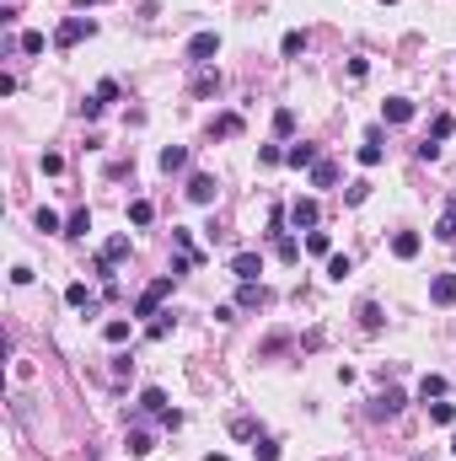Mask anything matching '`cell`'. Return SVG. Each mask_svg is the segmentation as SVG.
I'll return each instance as SVG.
<instances>
[{
  "mask_svg": "<svg viewBox=\"0 0 456 461\" xmlns=\"http://www.w3.org/2000/svg\"><path fill=\"white\" fill-rule=\"evenodd\" d=\"M381 322H386V316H381V306H376V301H360V328H365V333H376Z\"/></svg>",
  "mask_w": 456,
  "mask_h": 461,
  "instance_id": "22",
  "label": "cell"
},
{
  "mask_svg": "<svg viewBox=\"0 0 456 461\" xmlns=\"http://www.w3.org/2000/svg\"><path fill=\"white\" fill-rule=\"evenodd\" d=\"M188 167V145H167L161 150V172H183Z\"/></svg>",
  "mask_w": 456,
  "mask_h": 461,
  "instance_id": "17",
  "label": "cell"
},
{
  "mask_svg": "<svg viewBox=\"0 0 456 461\" xmlns=\"http://www.w3.org/2000/svg\"><path fill=\"white\" fill-rule=\"evenodd\" d=\"M252 456H258V461H279V445H274V440H258V445H252Z\"/></svg>",
  "mask_w": 456,
  "mask_h": 461,
  "instance_id": "41",
  "label": "cell"
},
{
  "mask_svg": "<svg viewBox=\"0 0 456 461\" xmlns=\"http://www.w3.org/2000/svg\"><path fill=\"white\" fill-rule=\"evenodd\" d=\"M102 257H108V263L129 257V236H108V242H102Z\"/></svg>",
  "mask_w": 456,
  "mask_h": 461,
  "instance_id": "28",
  "label": "cell"
},
{
  "mask_svg": "<svg viewBox=\"0 0 456 461\" xmlns=\"http://www.w3.org/2000/svg\"><path fill=\"white\" fill-rule=\"evenodd\" d=\"M349 274H354V257H349V252H333V257H327V279H349Z\"/></svg>",
  "mask_w": 456,
  "mask_h": 461,
  "instance_id": "19",
  "label": "cell"
},
{
  "mask_svg": "<svg viewBox=\"0 0 456 461\" xmlns=\"http://www.w3.org/2000/svg\"><path fill=\"white\" fill-rule=\"evenodd\" d=\"M403 402H408V397H403V391H397V387H386L381 391V397H376V418H397V413H403Z\"/></svg>",
  "mask_w": 456,
  "mask_h": 461,
  "instance_id": "9",
  "label": "cell"
},
{
  "mask_svg": "<svg viewBox=\"0 0 456 461\" xmlns=\"http://www.w3.org/2000/svg\"><path fill=\"white\" fill-rule=\"evenodd\" d=\"M92 230V209H75L70 220H65V236H86Z\"/></svg>",
  "mask_w": 456,
  "mask_h": 461,
  "instance_id": "26",
  "label": "cell"
},
{
  "mask_svg": "<svg viewBox=\"0 0 456 461\" xmlns=\"http://www.w3.org/2000/svg\"><path fill=\"white\" fill-rule=\"evenodd\" d=\"M215 194H220V182L210 177V172H193L188 177V199L193 204H215Z\"/></svg>",
  "mask_w": 456,
  "mask_h": 461,
  "instance_id": "4",
  "label": "cell"
},
{
  "mask_svg": "<svg viewBox=\"0 0 456 461\" xmlns=\"http://www.w3.org/2000/svg\"><path fill=\"white\" fill-rule=\"evenodd\" d=\"M451 456H456V435H451Z\"/></svg>",
  "mask_w": 456,
  "mask_h": 461,
  "instance_id": "45",
  "label": "cell"
},
{
  "mask_svg": "<svg viewBox=\"0 0 456 461\" xmlns=\"http://www.w3.org/2000/svg\"><path fill=\"white\" fill-rule=\"evenodd\" d=\"M183 54H188L193 65H215V54H220V38H215V33H193Z\"/></svg>",
  "mask_w": 456,
  "mask_h": 461,
  "instance_id": "3",
  "label": "cell"
},
{
  "mask_svg": "<svg viewBox=\"0 0 456 461\" xmlns=\"http://www.w3.org/2000/svg\"><path fill=\"white\" fill-rule=\"evenodd\" d=\"M220 91V70L215 65H199V75H193V97H215Z\"/></svg>",
  "mask_w": 456,
  "mask_h": 461,
  "instance_id": "10",
  "label": "cell"
},
{
  "mask_svg": "<svg viewBox=\"0 0 456 461\" xmlns=\"http://www.w3.org/2000/svg\"><path fill=\"white\" fill-rule=\"evenodd\" d=\"M210 134H241V118L237 113H220V118L210 123Z\"/></svg>",
  "mask_w": 456,
  "mask_h": 461,
  "instance_id": "32",
  "label": "cell"
},
{
  "mask_svg": "<svg viewBox=\"0 0 456 461\" xmlns=\"http://www.w3.org/2000/svg\"><path fill=\"white\" fill-rule=\"evenodd\" d=\"M38 167H43L48 177H54V172H65V156H60V150H43V161H38Z\"/></svg>",
  "mask_w": 456,
  "mask_h": 461,
  "instance_id": "37",
  "label": "cell"
},
{
  "mask_svg": "<svg viewBox=\"0 0 456 461\" xmlns=\"http://www.w3.org/2000/svg\"><path fill=\"white\" fill-rule=\"evenodd\" d=\"M172 328H178V316H172V311H161L156 322H151V333H145V338H156V343H161V338H167Z\"/></svg>",
  "mask_w": 456,
  "mask_h": 461,
  "instance_id": "30",
  "label": "cell"
},
{
  "mask_svg": "<svg viewBox=\"0 0 456 461\" xmlns=\"http://www.w3.org/2000/svg\"><path fill=\"white\" fill-rule=\"evenodd\" d=\"M451 129H456V123H451V113H435V123H430V140H451Z\"/></svg>",
  "mask_w": 456,
  "mask_h": 461,
  "instance_id": "34",
  "label": "cell"
},
{
  "mask_svg": "<svg viewBox=\"0 0 456 461\" xmlns=\"http://www.w3.org/2000/svg\"><path fill=\"white\" fill-rule=\"evenodd\" d=\"M237 301H241V306H264V284H241Z\"/></svg>",
  "mask_w": 456,
  "mask_h": 461,
  "instance_id": "36",
  "label": "cell"
},
{
  "mask_svg": "<svg viewBox=\"0 0 456 461\" xmlns=\"http://www.w3.org/2000/svg\"><path fill=\"white\" fill-rule=\"evenodd\" d=\"M129 333H134V316H129V322H124V316H113L108 328H102V338H108V343H129Z\"/></svg>",
  "mask_w": 456,
  "mask_h": 461,
  "instance_id": "16",
  "label": "cell"
},
{
  "mask_svg": "<svg viewBox=\"0 0 456 461\" xmlns=\"http://www.w3.org/2000/svg\"><path fill=\"white\" fill-rule=\"evenodd\" d=\"M430 301L435 306H456V274H435L430 279Z\"/></svg>",
  "mask_w": 456,
  "mask_h": 461,
  "instance_id": "7",
  "label": "cell"
},
{
  "mask_svg": "<svg viewBox=\"0 0 456 461\" xmlns=\"http://www.w3.org/2000/svg\"><path fill=\"white\" fill-rule=\"evenodd\" d=\"M151 215H156V209H151V199H134V204H129V220H134V226H151Z\"/></svg>",
  "mask_w": 456,
  "mask_h": 461,
  "instance_id": "33",
  "label": "cell"
},
{
  "mask_svg": "<svg viewBox=\"0 0 456 461\" xmlns=\"http://www.w3.org/2000/svg\"><path fill=\"white\" fill-rule=\"evenodd\" d=\"M92 33H97L92 16H65L60 33H54V43H60V49H70V43H81V38H92Z\"/></svg>",
  "mask_w": 456,
  "mask_h": 461,
  "instance_id": "2",
  "label": "cell"
},
{
  "mask_svg": "<svg viewBox=\"0 0 456 461\" xmlns=\"http://www.w3.org/2000/svg\"><path fill=\"white\" fill-rule=\"evenodd\" d=\"M140 413H156V418H167V413H172V408H167V391H161V387H145V391H140Z\"/></svg>",
  "mask_w": 456,
  "mask_h": 461,
  "instance_id": "12",
  "label": "cell"
},
{
  "mask_svg": "<svg viewBox=\"0 0 456 461\" xmlns=\"http://www.w3.org/2000/svg\"><path fill=\"white\" fill-rule=\"evenodd\" d=\"M435 236H440V242H456V204H451V209L440 215V226H435Z\"/></svg>",
  "mask_w": 456,
  "mask_h": 461,
  "instance_id": "31",
  "label": "cell"
},
{
  "mask_svg": "<svg viewBox=\"0 0 456 461\" xmlns=\"http://www.w3.org/2000/svg\"><path fill=\"white\" fill-rule=\"evenodd\" d=\"M424 408H430V424H456V408H451V402L435 397V402H424Z\"/></svg>",
  "mask_w": 456,
  "mask_h": 461,
  "instance_id": "25",
  "label": "cell"
},
{
  "mask_svg": "<svg viewBox=\"0 0 456 461\" xmlns=\"http://www.w3.org/2000/svg\"><path fill=\"white\" fill-rule=\"evenodd\" d=\"M75 6H102V0H75Z\"/></svg>",
  "mask_w": 456,
  "mask_h": 461,
  "instance_id": "44",
  "label": "cell"
},
{
  "mask_svg": "<svg viewBox=\"0 0 456 461\" xmlns=\"http://www.w3.org/2000/svg\"><path fill=\"white\" fill-rule=\"evenodd\" d=\"M124 445H129V456H151V450H156V440L145 435V429H129V440H124Z\"/></svg>",
  "mask_w": 456,
  "mask_h": 461,
  "instance_id": "20",
  "label": "cell"
},
{
  "mask_svg": "<svg viewBox=\"0 0 456 461\" xmlns=\"http://www.w3.org/2000/svg\"><path fill=\"white\" fill-rule=\"evenodd\" d=\"M279 54H285V60H300V54H306V33H285Z\"/></svg>",
  "mask_w": 456,
  "mask_h": 461,
  "instance_id": "27",
  "label": "cell"
},
{
  "mask_svg": "<svg viewBox=\"0 0 456 461\" xmlns=\"http://www.w3.org/2000/svg\"><path fill=\"white\" fill-rule=\"evenodd\" d=\"M205 461H231V456H220V450H210V456H205Z\"/></svg>",
  "mask_w": 456,
  "mask_h": 461,
  "instance_id": "43",
  "label": "cell"
},
{
  "mask_svg": "<svg viewBox=\"0 0 456 461\" xmlns=\"http://www.w3.org/2000/svg\"><path fill=\"white\" fill-rule=\"evenodd\" d=\"M306 252H312V257H327V252H333V236H327V230H306Z\"/></svg>",
  "mask_w": 456,
  "mask_h": 461,
  "instance_id": "18",
  "label": "cell"
},
{
  "mask_svg": "<svg viewBox=\"0 0 456 461\" xmlns=\"http://www.w3.org/2000/svg\"><path fill=\"white\" fill-rule=\"evenodd\" d=\"M172 279H178V274H161V279H151V284H145V290H140V301H134V316H161L156 306L172 295Z\"/></svg>",
  "mask_w": 456,
  "mask_h": 461,
  "instance_id": "1",
  "label": "cell"
},
{
  "mask_svg": "<svg viewBox=\"0 0 456 461\" xmlns=\"http://www.w3.org/2000/svg\"><path fill=\"white\" fill-rule=\"evenodd\" d=\"M381 6H397V0H381Z\"/></svg>",
  "mask_w": 456,
  "mask_h": 461,
  "instance_id": "46",
  "label": "cell"
},
{
  "mask_svg": "<svg viewBox=\"0 0 456 461\" xmlns=\"http://www.w3.org/2000/svg\"><path fill=\"white\" fill-rule=\"evenodd\" d=\"M231 274H237L241 284H258V274H264V257H258V252H237V257H231Z\"/></svg>",
  "mask_w": 456,
  "mask_h": 461,
  "instance_id": "5",
  "label": "cell"
},
{
  "mask_svg": "<svg viewBox=\"0 0 456 461\" xmlns=\"http://www.w3.org/2000/svg\"><path fill=\"white\" fill-rule=\"evenodd\" d=\"M274 252L285 257V263H295V257H300V242H295V236H285V230H274Z\"/></svg>",
  "mask_w": 456,
  "mask_h": 461,
  "instance_id": "21",
  "label": "cell"
},
{
  "mask_svg": "<svg viewBox=\"0 0 456 461\" xmlns=\"http://www.w3.org/2000/svg\"><path fill=\"white\" fill-rule=\"evenodd\" d=\"M285 161H290V167H295V172H300V167L312 172V167H317V161H322V156H317V145H290V150H285Z\"/></svg>",
  "mask_w": 456,
  "mask_h": 461,
  "instance_id": "14",
  "label": "cell"
},
{
  "mask_svg": "<svg viewBox=\"0 0 456 461\" xmlns=\"http://www.w3.org/2000/svg\"><path fill=\"white\" fill-rule=\"evenodd\" d=\"M274 134H279V140L295 134V108H274Z\"/></svg>",
  "mask_w": 456,
  "mask_h": 461,
  "instance_id": "24",
  "label": "cell"
},
{
  "mask_svg": "<svg viewBox=\"0 0 456 461\" xmlns=\"http://www.w3.org/2000/svg\"><path fill=\"white\" fill-rule=\"evenodd\" d=\"M365 194H371V182H349V188H344V204H365Z\"/></svg>",
  "mask_w": 456,
  "mask_h": 461,
  "instance_id": "35",
  "label": "cell"
},
{
  "mask_svg": "<svg viewBox=\"0 0 456 461\" xmlns=\"http://www.w3.org/2000/svg\"><path fill=\"white\" fill-rule=\"evenodd\" d=\"M333 182H338V167L333 161H317L312 167V188H333Z\"/></svg>",
  "mask_w": 456,
  "mask_h": 461,
  "instance_id": "23",
  "label": "cell"
},
{
  "mask_svg": "<svg viewBox=\"0 0 456 461\" xmlns=\"http://www.w3.org/2000/svg\"><path fill=\"white\" fill-rule=\"evenodd\" d=\"M33 226H38V230H60V215H54V209H38Z\"/></svg>",
  "mask_w": 456,
  "mask_h": 461,
  "instance_id": "39",
  "label": "cell"
},
{
  "mask_svg": "<svg viewBox=\"0 0 456 461\" xmlns=\"http://www.w3.org/2000/svg\"><path fill=\"white\" fill-rule=\"evenodd\" d=\"M381 118H386V123H408V118H413V102H408V97H386V102H381Z\"/></svg>",
  "mask_w": 456,
  "mask_h": 461,
  "instance_id": "13",
  "label": "cell"
},
{
  "mask_svg": "<svg viewBox=\"0 0 456 461\" xmlns=\"http://www.w3.org/2000/svg\"><path fill=\"white\" fill-rule=\"evenodd\" d=\"M419 247H424L419 230H397V236H392V257H403V263H408V257H419Z\"/></svg>",
  "mask_w": 456,
  "mask_h": 461,
  "instance_id": "8",
  "label": "cell"
},
{
  "mask_svg": "<svg viewBox=\"0 0 456 461\" xmlns=\"http://www.w3.org/2000/svg\"><path fill=\"white\" fill-rule=\"evenodd\" d=\"M285 220H290V226H295V230H300V226L312 230V226H317V199H295V204L285 209Z\"/></svg>",
  "mask_w": 456,
  "mask_h": 461,
  "instance_id": "6",
  "label": "cell"
},
{
  "mask_svg": "<svg viewBox=\"0 0 456 461\" xmlns=\"http://www.w3.org/2000/svg\"><path fill=\"white\" fill-rule=\"evenodd\" d=\"M65 301H70V306H75V311H97V295H92V290H86V284H81V279H75V284H70V290H65Z\"/></svg>",
  "mask_w": 456,
  "mask_h": 461,
  "instance_id": "15",
  "label": "cell"
},
{
  "mask_svg": "<svg viewBox=\"0 0 456 461\" xmlns=\"http://www.w3.org/2000/svg\"><path fill=\"white\" fill-rule=\"evenodd\" d=\"M419 397H424V402L445 397V376H424V381H419Z\"/></svg>",
  "mask_w": 456,
  "mask_h": 461,
  "instance_id": "29",
  "label": "cell"
},
{
  "mask_svg": "<svg viewBox=\"0 0 456 461\" xmlns=\"http://www.w3.org/2000/svg\"><path fill=\"white\" fill-rule=\"evenodd\" d=\"M102 108H108L102 97H86V102H81V118H86V123H92V118H102Z\"/></svg>",
  "mask_w": 456,
  "mask_h": 461,
  "instance_id": "38",
  "label": "cell"
},
{
  "mask_svg": "<svg viewBox=\"0 0 456 461\" xmlns=\"http://www.w3.org/2000/svg\"><path fill=\"white\" fill-rule=\"evenodd\" d=\"M258 161H264V167H279V161H285V150H279V145H264V150H258Z\"/></svg>",
  "mask_w": 456,
  "mask_h": 461,
  "instance_id": "42",
  "label": "cell"
},
{
  "mask_svg": "<svg viewBox=\"0 0 456 461\" xmlns=\"http://www.w3.org/2000/svg\"><path fill=\"white\" fill-rule=\"evenodd\" d=\"M381 129H365V145H360V167H381Z\"/></svg>",
  "mask_w": 456,
  "mask_h": 461,
  "instance_id": "11",
  "label": "cell"
},
{
  "mask_svg": "<svg viewBox=\"0 0 456 461\" xmlns=\"http://www.w3.org/2000/svg\"><path fill=\"white\" fill-rule=\"evenodd\" d=\"M16 43H22V54H43V33H22Z\"/></svg>",
  "mask_w": 456,
  "mask_h": 461,
  "instance_id": "40",
  "label": "cell"
}]
</instances>
